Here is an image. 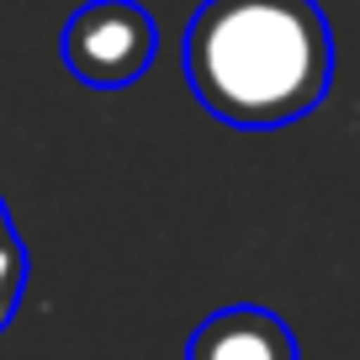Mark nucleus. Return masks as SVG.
Returning <instances> with one entry per match:
<instances>
[{"label":"nucleus","mask_w":360,"mask_h":360,"mask_svg":"<svg viewBox=\"0 0 360 360\" xmlns=\"http://www.w3.org/2000/svg\"><path fill=\"white\" fill-rule=\"evenodd\" d=\"M191 96L228 127H286L328 96L334 32L318 0H202L186 27Z\"/></svg>","instance_id":"obj_1"},{"label":"nucleus","mask_w":360,"mask_h":360,"mask_svg":"<svg viewBox=\"0 0 360 360\" xmlns=\"http://www.w3.org/2000/svg\"><path fill=\"white\" fill-rule=\"evenodd\" d=\"M64 64L96 90H127L154 64L159 27L138 0H90L64 22Z\"/></svg>","instance_id":"obj_2"},{"label":"nucleus","mask_w":360,"mask_h":360,"mask_svg":"<svg viewBox=\"0 0 360 360\" xmlns=\"http://www.w3.org/2000/svg\"><path fill=\"white\" fill-rule=\"evenodd\" d=\"M186 360H302L297 355V334L286 318H276L270 307H217L212 318H202L186 345Z\"/></svg>","instance_id":"obj_3"},{"label":"nucleus","mask_w":360,"mask_h":360,"mask_svg":"<svg viewBox=\"0 0 360 360\" xmlns=\"http://www.w3.org/2000/svg\"><path fill=\"white\" fill-rule=\"evenodd\" d=\"M22 292H27V244L11 238V244H0V334L22 307Z\"/></svg>","instance_id":"obj_4"},{"label":"nucleus","mask_w":360,"mask_h":360,"mask_svg":"<svg viewBox=\"0 0 360 360\" xmlns=\"http://www.w3.org/2000/svg\"><path fill=\"white\" fill-rule=\"evenodd\" d=\"M16 238V223H11V207H6V196H0V244H11Z\"/></svg>","instance_id":"obj_5"}]
</instances>
